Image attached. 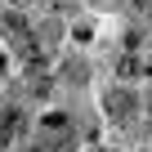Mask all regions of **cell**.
I'll list each match as a JSON object with an SVG mask.
<instances>
[{
	"label": "cell",
	"mask_w": 152,
	"mask_h": 152,
	"mask_svg": "<svg viewBox=\"0 0 152 152\" xmlns=\"http://www.w3.org/2000/svg\"><path fill=\"white\" fill-rule=\"evenodd\" d=\"M5 31H9V40L18 45V54H23V58H31V63L40 58V49H36V40H31V31H27V18H23V14H14V9H9V14H5Z\"/></svg>",
	"instance_id": "1"
},
{
	"label": "cell",
	"mask_w": 152,
	"mask_h": 152,
	"mask_svg": "<svg viewBox=\"0 0 152 152\" xmlns=\"http://www.w3.org/2000/svg\"><path fill=\"white\" fill-rule=\"evenodd\" d=\"M103 103H107V116H112L116 125H130V116H134V99H130V90H112Z\"/></svg>",
	"instance_id": "2"
},
{
	"label": "cell",
	"mask_w": 152,
	"mask_h": 152,
	"mask_svg": "<svg viewBox=\"0 0 152 152\" xmlns=\"http://www.w3.org/2000/svg\"><path fill=\"white\" fill-rule=\"evenodd\" d=\"M67 134H72V121L63 112H49L40 121V143H67Z\"/></svg>",
	"instance_id": "3"
},
{
	"label": "cell",
	"mask_w": 152,
	"mask_h": 152,
	"mask_svg": "<svg viewBox=\"0 0 152 152\" xmlns=\"http://www.w3.org/2000/svg\"><path fill=\"white\" fill-rule=\"evenodd\" d=\"M23 125H27V121H23V112H18V107H9L5 116H0V143H14V139L23 134Z\"/></svg>",
	"instance_id": "4"
},
{
	"label": "cell",
	"mask_w": 152,
	"mask_h": 152,
	"mask_svg": "<svg viewBox=\"0 0 152 152\" xmlns=\"http://www.w3.org/2000/svg\"><path fill=\"white\" fill-rule=\"evenodd\" d=\"M116 72H121V76H139V72H143V63H139V58H130V54H125V58H121V67H116Z\"/></svg>",
	"instance_id": "5"
},
{
	"label": "cell",
	"mask_w": 152,
	"mask_h": 152,
	"mask_svg": "<svg viewBox=\"0 0 152 152\" xmlns=\"http://www.w3.org/2000/svg\"><path fill=\"white\" fill-rule=\"evenodd\" d=\"M0 76H5V54H0Z\"/></svg>",
	"instance_id": "6"
},
{
	"label": "cell",
	"mask_w": 152,
	"mask_h": 152,
	"mask_svg": "<svg viewBox=\"0 0 152 152\" xmlns=\"http://www.w3.org/2000/svg\"><path fill=\"white\" fill-rule=\"evenodd\" d=\"M54 5H58V9H63V5H72V0H54Z\"/></svg>",
	"instance_id": "7"
}]
</instances>
